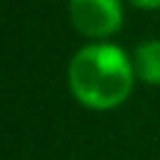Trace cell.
<instances>
[{"mask_svg": "<svg viewBox=\"0 0 160 160\" xmlns=\"http://www.w3.org/2000/svg\"><path fill=\"white\" fill-rule=\"evenodd\" d=\"M70 20L78 32L100 42L122 28V0H70Z\"/></svg>", "mask_w": 160, "mask_h": 160, "instance_id": "7a4b0ae2", "label": "cell"}, {"mask_svg": "<svg viewBox=\"0 0 160 160\" xmlns=\"http://www.w3.org/2000/svg\"><path fill=\"white\" fill-rule=\"evenodd\" d=\"M135 75L148 85H160V40H145L132 52Z\"/></svg>", "mask_w": 160, "mask_h": 160, "instance_id": "3957f363", "label": "cell"}, {"mask_svg": "<svg viewBox=\"0 0 160 160\" xmlns=\"http://www.w3.org/2000/svg\"><path fill=\"white\" fill-rule=\"evenodd\" d=\"M128 2L140 10H160V0H128Z\"/></svg>", "mask_w": 160, "mask_h": 160, "instance_id": "277c9868", "label": "cell"}, {"mask_svg": "<svg viewBox=\"0 0 160 160\" xmlns=\"http://www.w3.org/2000/svg\"><path fill=\"white\" fill-rule=\"evenodd\" d=\"M132 58L112 42H90L80 48L68 68V82L75 100L90 110H112L128 100L135 85Z\"/></svg>", "mask_w": 160, "mask_h": 160, "instance_id": "6da1fadb", "label": "cell"}]
</instances>
